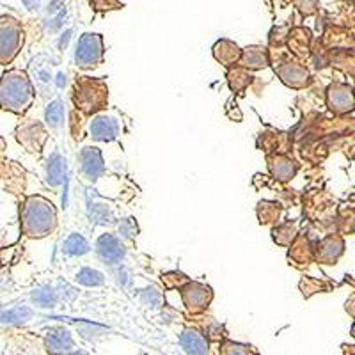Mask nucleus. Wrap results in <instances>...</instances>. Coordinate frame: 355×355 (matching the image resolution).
Segmentation results:
<instances>
[{"mask_svg":"<svg viewBox=\"0 0 355 355\" xmlns=\"http://www.w3.org/2000/svg\"><path fill=\"white\" fill-rule=\"evenodd\" d=\"M34 87L27 73L9 69L0 78V109L12 114H24L34 103Z\"/></svg>","mask_w":355,"mask_h":355,"instance_id":"1","label":"nucleus"},{"mask_svg":"<svg viewBox=\"0 0 355 355\" xmlns=\"http://www.w3.org/2000/svg\"><path fill=\"white\" fill-rule=\"evenodd\" d=\"M57 215L50 201L40 196H33L21 208V230L31 239H43L55 230Z\"/></svg>","mask_w":355,"mask_h":355,"instance_id":"2","label":"nucleus"},{"mask_svg":"<svg viewBox=\"0 0 355 355\" xmlns=\"http://www.w3.org/2000/svg\"><path fill=\"white\" fill-rule=\"evenodd\" d=\"M21 43L24 34L20 24L11 17L0 18V64H9L20 52Z\"/></svg>","mask_w":355,"mask_h":355,"instance_id":"3","label":"nucleus"},{"mask_svg":"<svg viewBox=\"0 0 355 355\" xmlns=\"http://www.w3.org/2000/svg\"><path fill=\"white\" fill-rule=\"evenodd\" d=\"M103 61V40L100 34H84L77 43L75 62L82 69H93Z\"/></svg>","mask_w":355,"mask_h":355,"instance_id":"4","label":"nucleus"},{"mask_svg":"<svg viewBox=\"0 0 355 355\" xmlns=\"http://www.w3.org/2000/svg\"><path fill=\"white\" fill-rule=\"evenodd\" d=\"M183 302L192 313H201L211 300V290L201 283H189L182 290Z\"/></svg>","mask_w":355,"mask_h":355,"instance_id":"5","label":"nucleus"},{"mask_svg":"<svg viewBox=\"0 0 355 355\" xmlns=\"http://www.w3.org/2000/svg\"><path fill=\"white\" fill-rule=\"evenodd\" d=\"M96 250L101 261L110 263V265L121 261L125 258V247L112 234H103V236H100L96 243Z\"/></svg>","mask_w":355,"mask_h":355,"instance_id":"6","label":"nucleus"},{"mask_svg":"<svg viewBox=\"0 0 355 355\" xmlns=\"http://www.w3.org/2000/svg\"><path fill=\"white\" fill-rule=\"evenodd\" d=\"M80 166L82 173L87 180H98L101 174L105 173V164L98 148H85L80 153Z\"/></svg>","mask_w":355,"mask_h":355,"instance_id":"7","label":"nucleus"},{"mask_svg":"<svg viewBox=\"0 0 355 355\" xmlns=\"http://www.w3.org/2000/svg\"><path fill=\"white\" fill-rule=\"evenodd\" d=\"M91 135L96 141L110 142L119 135V123L110 116H98L91 123Z\"/></svg>","mask_w":355,"mask_h":355,"instance_id":"8","label":"nucleus"},{"mask_svg":"<svg viewBox=\"0 0 355 355\" xmlns=\"http://www.w3.org/2000/svg\"><path fill=\"white\" fill-rule=\"evenodd\" d=\"M329 107L336 114H345L354 107L352 89L345 84H334L329 89Z\"/></svg>","mask_w":355,"mask_h":355,"instance_id":"9","label":"nucleus"},{"mask_svg":"<svg viewBox=\"0 0 355 355\" xmlns=\"http://www.w3.org/2000/svg\"><path fill=\"white\" fill-rule=\"evenodd\" d=\"M44 343H46V350L50 354H64V352H69L73 348V338L68 329L57 327L50 329Z\"/></svg>","mask_w":355,"mask_h":355,"instance_id":"10","label":"nucleus"},{"mask_svg":"<svg viewBox=\"0 0 355 355\" xmlns=\"http://www.w3.org/2000/svg\"><path fill=\"white\" fill-rule=\"evenodd\" d=\"M180 345H182L187 354H208V341L196 329H185L182 338H180Z\"/></svg>","mask_w":355,"mask_h":355,"instance_id":"11","label":"nucleus"},{"mask_svg":"<svg viewBox=\"0 0 355 355\" xmlns=\"http://www.w3.org/2000/svg\"><path fill=\"white\" fill-rule=\"evenodd\" d=\"M279 75L283 77L284 84L291 85V87H302L304 84H307V78H309L307 69H304L299 64H293V62L279 69Z\"/></svg>","mask_w":355,"mask_h":355,"instance_id":"12","label":"nucleus"},{"mask_svg":"<svg viewBox=\"0 0 355 355\" xmlns=\"http://www.w3.org/2000/svg\"><path fill=\"white\" fill-rule=\"evenodd\" d=\"M64 174V160H62V157L59 153H53L49 160V166H46V182H49L50 187L61 185Z\"/></svg>","mask_w":355,"mask_h":355,"instance_id":"13","label":"nucleus"},{"mask_svg":"<svg viewBox=\"0 0 355 355\" xmlns=\"http://www.w3.org/2000/svg\"><path fill=\"white\" fill-rule=\"evenodd\" d=\"M270 169L279 182H288V180H291V178L295 176L297 167H295L293 162L288 160V158L274 157L270 160Z\"/></svg>","mask_w":355,"mask_h":355,"instance_id":"14","label":"nucleus"},{"mask_svg":"<svg viewBox=\"0 0 355 355\" xmlns=\"http://www.w3.org/2000/svg\"><path fill=\"white\" fill-rule=\"evenodd\" d=\"M243 66L250 69H259L265 68L268 64V59H266V50L261 49V46H250L243 52L242 55Z\"/></svg>","mask_w":355,"mask_h":355,"instance_id":"15","label":"nucleus"},{"mask_svg":"<svg viewBox=\"0 0 355 355\" xmlns=\"http://www.w3.org/2000/svg\"><path fill=\"white\" fill-rule=\"evenodd\" d=\"M341 252H343V242L338 239H327L322 243V249L318 250V258L331 265L341 256Z\"/></svg>","mask_w":355,"mask_h":355,"instance_id":"16","label":"nucleus"},{"mask_svg":"<svg viewBox=\"0 0 355 355\" xmlns=\"http://www.w3.org/2000/svg\"><path fill=\"white\" fill-rule=\"evenodd\" d=\"M215 57L226 66H231L233 62H236V59L240 57V50L236 44L230 43V41H220V43H217V46H215Z\"/></svg>","mask_w":355,"mask_h":355,"instance_id":"17","label":"nucleus"},{"mask_svg":"<svg viewBox=\"0 0 355 355\" xmlns=\"http://www.w3.org/2000/svg\"><path fill=\"white\" fill-rule=\"evenodd\" d=\"M62 250L69 256H82L89 250V243L82 234H69L62 243Z\"/></svg>","mask_w":355,"mask_h":355,"instance_id":"18","label":"nucleus"},{"mask_svg":"<svg viewBox=\"0 0 355 355\" xmlns=\"http://www.w3.org/2000/svg\"><path fill=\"white\" fill-rule=\"evenodd\" d=\"M46 123L50 125V128H59L64 121V105H62L61 100H53L49 107H46Z\"/></svg>","mask_w":355,"mask_h":355,"instance_id":"19","label":"nucleus"},{"mask_svg":"<svg viewBox=\"0 0 355 355\" xmlns=\"http://www.w3.org/2000/svg\"><path fill=\"white\" fill-rule=\"evenodd\" d=\"M33 316V311L28 309V307H15V309L8 311L4 315L0 316V322L4 323H24L27 320H31Z\"/></svg>","mask_w":355,"mask_h":355,"instance_id":"20","label":"nucleus"},{"mask_svg":"<svg viewBox=\"0 0 355 355\" xmlns=\"http://www.w3.org/2000/svg\"><path fill=\"white\" fill-rule=\"evenodd\" d=\"M77 281L84 286H100L103 284V274L93 268H82L77 275Z\"/></svg>","mask_w":355,"mask_h":355,"instance_id":"21","label":"nucleus"},{"mask_svg":"<svg viewBox=\"0 0 355 355\" xmlns=\"http://www.w3.org/2000/svg\"><path fill=\"white\" fill-rule=\"evenodd\" d=\"M33 300L41 307H52L55 304V291L52 288H40L33 293Z\"/></svg>","mask_w":355,"mask_h":355,"instance_id":"22","label":"nucleus"},{"mask_svg":"<svg viewBox=\"0 0 355 355\" xmlns=\"http://www.w3.org/2000/svg\"><path fill=\"white\" fill-rule=\"evenodd\" d=\"M91 217L98 222V224H107L112 218L110 210H107L103 205H91Z\"/></svg>","mask_w":355,"mask_h":355,"instance_id":"23","label":"nucleus"},{"mask_svg":"<svg viewBox=\"0 0 355 355\" xmlns=\"http://www.w3.org/2000/svg\"><path fill=\"white\" fill-rule=\"evenodd\" d=\"M96 11H110V9H121L123 4L119 0H91Z\"/></svg>","mask_w":355,"mask_h":355,"instance_id":"24","label":"nucleus"},{"mask_svg":"<svg viewBox=\"0 0 355 355\" xmlns=\"http://www.w3.org/2000/svg\"><path fill=\"white\" fill-rule=\"evenodd\" d=\"M160 300H162V295L158 293V291L155 290V288H150V290H146V293H144V302L146 304H150L151 307H157L158 304H160Z\"/></svg>","mask_w":355,"mask_h":355,"instance_id":"25","label":"nucleus"},{"mask_svg":"<svg viewBox=\"0 0 355 355\" xmlns=\"http://www.w3.org/2000/svg\"><path fill=\"white\" fill-rule=\"evenodd\" d=\"M222 348H231V350H224L222 354H249V348L245 345H239V343H226L222 345Z\"/></svg>","mask_w":355,"mask_h":355,"instance_id":"26","label":"nucleus"},{"mask_svg":"<svg viewBox=\"0 0 355 355\" xmlns=\"http://www.w3.org/2000/svg\"><path fill=\"white\" fill-rule=\"evenodd\" d=\"M27 9H37L40 8V0H24Z\"/></svg>","mask_w":355,"mask_h":355,"instance_id":"27","label":"nucleus"}]
</instances>
